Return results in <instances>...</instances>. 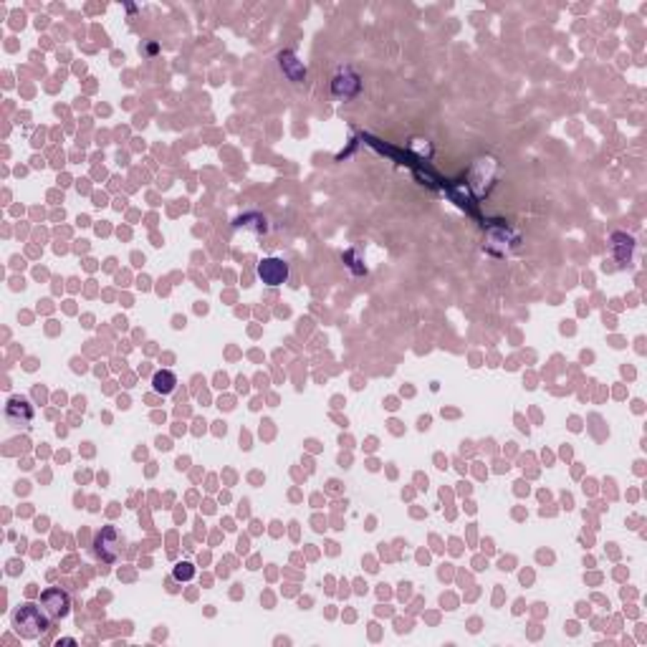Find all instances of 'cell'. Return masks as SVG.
<instances>
[{
	"instance_id": "3",
	"label": "cell",
	"mask_w": 647,
	"mask_h": 647,
	"mask_svg": "<svg viewBox=\"0 0 647 647\" xmlns=\"http://www.w3.org/2000/svg\"><path fill=\"white\" fill-rule=\"evenodd\" d=\"M41 604H43L46 614H48L51 619H58V617H66L68 614V607H71V602H68V594L61 589H48L43 591V597H41Z\"/></svg>"
},
{
	"instance_id": "2",
	"label": "cell",
	"mask_w": 647,
	"mask_h": 647,
	"mask_svg": "<svg viewBox=\"0 0 647 647\" xmlns=\"http://www.w3.org/2000/svg\"><path fill=\"white\" fill-rule=\"evenodd\" d=\"M258 276H261L263 284L268 286H281L289 279V266H286L281 258H263L258 263Z\"/></svg>"
},
{
	"instance_id": "4",
	"label": "cell",
	"mask_w": 647,
	"mask_h": 647,
	"mask_svg": "<svg viewBox=\"0 0 647 647\" xmlns=\"http://www.w3.org/2000/svg\"><path fill=\"white\" fill-rule=\"evenodd\" d=\"M6 415L13 425H29L31 418H33V410H31L29 402L21 400V397H11V400H8Z\"/></svg>"
},
{
	"instance_id": "1",
	"label": "cell",
	"mask_w": 647,
	"mask_h": 647,
	"mask_svg": "<svg viewBox=\"0 0 647 647\" xmlns=\"http://www.w3.org/2000/svg\"><path fill=\"white\" fill-rule=\"evenodd\" d=\"M13 627H16L18 635L23 637H38L48 630V619L41 614V609L36 604H23L21 609H16L13 614Z\"/></svg>"
},
{
	"instance_id": "6",
	"label": "cell",
	"mask_w": 647,
	"mask_h": 647,
	"mask_svg": "<svg viewBox=\"0 0 647 647\" xmlns=\"http://www.w3.org/2000/svg\"><path fill=\"white\" fill-rule=\"evenodd\" d=\"M192 574H195L192 564H177L175 566V579H192Z\"/></svg>"
},
{
	"instance_id": "5",
	"label": "cell",
	"mask_w": 647,
	"mask_h": 647,
	"mask_svg": "<svg viewBox=\"0 0 647 647\" xmlns=\"http://www.w3.org/2000/svg\"><path fill=\"white\" fill-rule=\"evenodd\" d=\"M175 385H177V380H175L172 372H157L155 374V390L162 392V395H170V392L175 390Z\"/></svg>"
}]
</instances>
